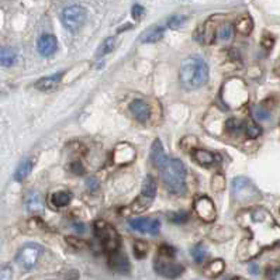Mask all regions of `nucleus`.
Listing matches in <instances>:
<instances>
[{"label": "nucleus", "instance_id": "obj_2", "mask_svg": "<svg viewBox=\"0 0 280 280\" xmlns=\"http://www.w3.org/2000/svg\"><path fill=\"white\" fill-rule=\"evenodd\" d=\"M210 76L209 65L200 57H190L182 62L179 69V81L186 90H194L204 86Z\"/></svg>", "mask_w": 280, "mask_h": 280}, {"label": "nucleus", "instance_id": "obj_42", "mask_svg": "<svg viewBox=\"0 0 280 280\" xmlns=\"http://www.w3.org/2000/svg\"><path fill=\"white\" fill-rule=\"evenodd\" d=\"M270 277H272V280H280V269L272 270V273H270Z\"/></svg>", "mask_w": 280, "mask_h": 280}, {"label": "nucleus", "instance_id": "obj_38", "mask_svg": "<svg viewBox=\"0 0 280 280\" xmlns=\"http://www.w3.org/2000/svg\"><path fill=\"white\" fill-rule=\"evenodd\" d=\"M13 279V268L10 265L0 266V280H11Z\"/></svg>", "mask_w": 280, "mask_h": 280}, {"label": "nucleus", "instance_id": "obj_40", "mask_svg": "<svg viewBox=\"0 0 280 280\" xmlns=\"http://www.w3.org/2000/svg\"><path fill=\"white\" fill-rule=\"evenodd\" d=\"M273 43H275V40H273V37L270 35V34H264V37H262V40H260V44H262V47L266 49H270L272 47H273Z\"/></svg>", "mask_w": 280, "mask_h": 280}, {"label": "nucleus", "instance_id": "obj_36", "mask_svg": "<svg viewBox=\"0 0 280 280\" xmlns=\"http://www.w3.org/2000/svg\"><path fill=\"white\" fill-rule=\"evenodd\" d=\"M232 31H234V28H232L231 24H222L220 28H218V35L217 37H220L221 40H230L232 37Z\"/></svg>", "mask_w": 280, "mask_h": 280}, {"label": "nucleus", "instance_id": "obj_26", "mask_svg": "<svg viewBox=\"0 0 280 280\" xmlns=\"http://www.w3.org/2000/svg\"><path fill=\"white\" fill-rule=\"evenodd\" d=\"M211 189H213L216 193L224 192V189H226V176H224L222 173L218 172L213 176V180H211Z\"/></svg>", "mask_w": 280, "mask_h": 280}, {"label": "nucleus", "instance_id": "obj_30", "mask_svg": "<svg viewBox=\"0 0 280 280\" xmlns=\"http://www.w3.org/2000/svg\"><path fill=\"white\" fill-rule=\"evenodd\" d=\"M114 45H116V38L114 37H108L103 41L102 47L99 49V55H107L110 54L111 51L114 49Z\"/></svg>", "mask_w": 280, "mask_h": 280}, {"label": "nucleus", "instance_id": "obj_17", "mask_svg": "<svg viewBox=\"0 0 280 280\" xmlns=\"http://www.w3.org/2000/svg\"><path fill=\"white\" fill-rule=\"evenodd\" d=\"M135 156V150L128 144H120L116 151H114V161L119 165H124V163H129L133 162Z\"/></svg>", "mask_w": 280, "mask_h": 280}, {"label": "nucleus", "instance_id": "obj_6", "mask_svg": "<svg viewBox=\"0 0 280 280\" xmlns=\"http://www.w3.org/2000/svg\"><path fill=\"white\" fill-rule=\"evenodd\" d=\"M156 189H158V186H156L155 178L151 176V175H148L145 180H144V183H142L141 194L129 206L131 211L133 213H142V211H145L152 204L154 199H155Z\"/></svg>", "mask_w": 280, "mask_h": 280}, {"label": "nucleus", "instance_id": "obj_12", "mask_svg": "<svg viewBox=\"0 0 280 280\" xmlns=\"http://www.w3.org/2000/svg\"><path fill=\"white\" fill-rule=\"evenodd\" d=\"M108 266H110V269L117 272V273H121V275H125L131 270L128 258L120 249L108 253Z\"/></svg>", "mask_w": 280, "mask_h": 280}, {"label": "nucleus", "instance_id": "obj_7", "mask_svg": "<svg viewBox=\"0 0 280 280\" xmlns=\"http://www.w3.org/2000/svg\"><path fill=\"white\" fill-rule=\"evenodd\" d=\"M64 26L70 31H76L85 24L87 18V11L83 6L72 5L69 7H65L61 14Z\"/></svg>", "mask_w": 280, "mask_h": 280}, {"label": "nucleus", "instance_id": "obj_43", "mask_svg": "<svg viewBox=\"0 0 280 280\" xmlns=\"http://www.w3.org/2000/svg\"><path fill=\"white\" fill-rule=\"evenodd\" d=\"M72 169H75L76 173H83V167H82V165L79 162L73 163V165H72Z\"/></svg>", "mask_w": 280, "mask_h": 280}, {"label": "nucleus", "instance_id": "obj_28", "mask_svg": "<svg viewBox=\"0 0 280 280\" xmlns=\"http://www.w3.org/2000/svg\"><path fill=\"white\" fill-rule=\"evenodd\" d=\"M206 255H207V251H206V247L203 244H197L193 249H192V256L197 262V264H201L204 260Z\"/></svg>", "mask_w": 280, "mask_h": 280}, {"label": "nucleus", "instance_id": "obj_13", "mask_svg": "<svg viewBox=\"0 0 280 280\" xmlns=\"http://www.w3.org/2000/svg\"><path fill=\"white\" fill-rule=\"evenodd\" d=\"M58 48V40L52 34H43L38 38L37 49L40 55L43 57H51L55 54V51Z\"/></svg>", "mask_w": 280, "mask_h": 280}, {"label": "nucleus", "instance_id": "obj_1", "mask_svg": "<svg viewBox=\"0 0 280 280\" xmlns=\"http://www.w3.org/2000/svg\"><path fill=\"white\" fill-rule=\"evenodd\" d=\"M237 221L248 232L238 247V258L241 260L256 258L265 249L280 245V226L264 207L244 209L238 213Z\"/></svg>", "mask_w": 280, "mask_h": 280}, {"label": "nucleus", "instance_id": "obj_21", "mask_svg": "<svg viewBox=\"0 0 280 280\" xmlns=\"http://www.w3.org/2000/svg\"><path fill=\"white\" fill-rule=\"evenodd\" d=\"M70 200H72V193L68 190H61V192H55L51 194L49 197V203L57 207V209H62L69 204Z\"/></svg>", "mask_w": 280, "mask_h": 280}, {"label": "nucleus", "instance_id": "obj_29", "mask_svg": "<svg viewBox=\"0 0 280 280\" xmlns=\"http://www.w3.org/2000/svg\"><path fill=\"white\" fill-rule=\"evenodd\" d=\"M226 125H227V131H228V134L237 135L242 131V124H241V121H238L237 119H230L228 121H227Z\"/></svg>", "mask_w": 280, "mask_h": 280}, {"label": "nucleus", "instance_id": "obj_22", "mask_svg": "<svg viewBox=\"0 0 280 280\" xmlns=\"http://www.w3.org/2000/svg\"><path fill=\"white\" fill-rule=\"evenodd\" d=\"M226 270V262L222 259H214L204 268V275L207 277H218Z\"/></svg>", "mask_w": 280, "mask_h": 280}, {"label": "nucleus", "instance_id": "obj_16", "mask_svg": "<svg viewBox=\"0 0 280 280\" xmlns=\"http://www.w3.org/2000/svg\"><path fill=\"white\" fill-rule=\"evenodd\" d=\"M62 78H64V72H57L54 75L45 76V78L38 79L34 86L40 92H52V90H55L57 87L60 86Z\"/></svg>", "mask_w": 280, "mask_h": 280}, {"label": "nucleus", "instance_id": "obj_14", "mask_svg": "<svg viewBox=\"0 0 280 280\" xmlns=\"http://www.w3.org/2000/svg\"><path fill=\"white\" fill-rule=\"evenodd\" d=\"M129 111L134 116V119L140 123H146L151 117V108L148 106V103L140 100V99L129 103Z\"/></svg>", "mask_w": 280, "mask_h": 280}, {"label": "nucleus", "instance_id": "obj_10", "mask_svg": "<svg viewBox=\"0 0 280 280\" xmlns=\"http://www.w3.org/2000/svg\"><path fill=\"white\" fill-rule=\"evenodd\" d=\"M194 213L197 214L200 220H203L204 222H213L217 217L214 203L207 196H201L194 201Z\"/></svg>", "mask_w": 280, "mask_h": 280}, {"label": "nucleus", "instance_id": "obj_25", "mask_svg": "<svg viewBox=\"0 0 280 280\" xmlns=\"http://www.w3.org/2000/svg\"><path fill=\"white\" fill-rule=\"evenodd\" d=\"M32 165H34V162H32L31 158H26V159L17 166L16 172H14V180H17V182H23L32 171Z\"/></svg>", "mask_w": 280, "mask_h": 280}, {"label": "nucleus", "instance_id": "obj_23", "mask_svg": "<svg viewBox=\"0 0 280 280\" xmlns=\"http://www.w3.org/2000/svg\"><path fill=\"white\" fill-rule=\"evenodd\" d=\"M17 61V52L16 49L11 47H2L0 48V64L2 66L10 68L16 64Z\"/></svg>", "mask_w": 280, "mask_h": 280}, {"label": "nucleus", "instance_id": "obj_27", "mask_svg": "<svg viewBox=\"0 0 280 280\" xmlns=\"http://www.w3.org/2000/svg\"><path fill=\"white\" fill-rule=\"evenodd\" d=\"M133 248H134V255L137 259H144L148 255V244L141 241V239L135 241Z\"/></svg>", "mask_w": 280, "mask_h": 280}, {"label": "nucleus", "instance_id": "obj_3", "mask_svg": "<svg viewBox=\"0 0 280 280\" xmlns=\"http://www.w3.org/2000/svg\"><path fill=\"white\" fill-rule=\"evenodd\" d=\"M162 180L169 193L182 194L186 190V166L180 159H167L162 167Z\"/></svg>", "mask_w": 280, "mask_h": 280}, {"label": "nucleus", "instance_id": "obj_33", "mask_svg": "<svg viewBox=\"0 0 280 280\" xmlns=\"http://www.w3.org/2000/svg\"><path fill=\"white\" fill-rule=\"evenodd\" d=\"M167 218L173 224H183L189 220V216L188 213H184V211H175V213H171Z\"/></svg>", "mask_w": 280, "mask_h": 280}, {"label": "nucleus", "instance_id": "obj_8", "mask_svg": "<svg viewBox=\"0 0 280 280\" xmlns=\"http://www.w3.org/2000/svg\"><path fill=\"white\" fill-rule=\"evenodd\" d=\"M41 252H43V248L37 244H26L17 253L16 260L23 269L30 270L37 265L38 259L41 256Z\"/></svg>", "mask_w": 280, "mask_h": 280}, {"label": "nucleus", "instance_id": "obj_32", "mask_svg": "<svg viewBox=\"0 0 280 280\" xmlns=\"http://www.w3.org/2000/svg\"><path fill=\"white\" fill-rule=\"evenodd\" d=\"M253 117L258 120V121H266V120H269L270 114L269 111L264 107V106H255L252 110Z\"/></svg>", "mask_w": 280, "mask_h": 280}, {"label": "nucleus", "instance_id": "obj_41", "mask_svg": "<svg viewBox=\"0 0 280 280\" xmlns=\"http://www.w3.org/2000/svg\"><path fill=\"white\" fill-rule=\"evenodd\" d=\"M131 13H133V17H134L135 20H140L141 17H142V14L145 13V10H144V7H142V6L135 5L133 6V11H131Z\"/></svg>", "mask_w": 280, "mask_h": 280}, {"label": "nucleus", "instance_id": "obj_35", "mask_svg": "<svg viewBox=\"0 0 280 280\" xmlns=\"http://www.w3.org/2000/svg\"><path fill=\"white\" fill-rule=\"evenodd\" d=\"M186 22V16H182V14H173L169 20H167V27L169 28H179L183 23Z\"/></svg>", "mask_w": 280, "mask_h": 280}, {"label": "nucleus", "instance_id": "obj_37", "mask_svg": "<svg viewBox=\"0 0 280 280\" xmlns=\"http://www.w3.org/2000/svg\"><path fill=\"white\" fill-rule=\"evenodd\" d=\"M158 256H162V258H167V259H173L175 258V249L172 247H169L166 244L161 245L158 248Z\"/></svg>", "mask_w": 280, "mask_h": 280}, {"label": "nucleus", "instance_id": "obj_15", "mask_svg": "<svg viewBox=\"0 0 280 280\" xmlns=\"http://www.w3.org/2000/svg\"><path fill=\"white\" fill-rule=\"evenodd\" d=\"M150 159H151V163L155 167H162L166 165L167 158H166V152L163 150V144H162L161 140L156 138L151 145V151H150Z\"/></svg>", "mask_w": 280, "mask_h": 280}, {"label": "nucleus", "instance_id": "obj_20", "mask_svg": "<svg viewBox=\"0 0 280 280\" xmlns=\"http://www.w3.org/2000/svg\"><path fill=\"white\" fill-rule=\"evenodd\" d=\"M165 34V28L161 27V26H152L151 28H148L146 31L142 32L140 41L144 44H152L158 43Z\"/></svg>", "mask_w": 280, "mask_h": 280}, {"label": "nucleus", "instance_id": "obj_4", "mask_svg": "<svg viewBox=\"0 0 280 280\" xmlns=\"http://www.w3.org/2000/svg\"><path fill=\"white\" fill-rule=\"evenodd\" d=\"M231 192L234 200L241 204H255L262 197L256 186L248 178H244V176H239L232 180Z\"/></svg>", "mask_w": 280, "mask_h": 280}, {"label": "nucleus", "instance_id": "obj_5", "mask_svg": "<svg viewBox=\"0 0 280 280\" xmlns=\"http://www.w3.org/2000/svg\"><path fill=\"white\" fill-rule=\"evenodd\" d=\"M95 235L102 242L103 248L107 253L120 249L121 241H120L119 232L116 231V228L111 224H108L107 221L99 220L95 222Z\"/></svg>", "mask_w": 280, "mask_h": 280}, {"label": "nucleus", "instance_id": "obj_44", "mask_svg": "<svg viewBox=\"0 0 280 280\" xmlns=\"http://www.w3.org/2000/svg\"><path fill=\"white\" fill-rule=\"evenodd\" d=\"M232 280H245V279H244V277H234Z\"/></svg>", "mask_w": 280, "mask_h": 280}, {"label": "nucleus", "instance_id": "obj_39", "mask_svg": "<svg viewBox=\"0 0 280 280\" xmlns=\"http://www.w3.org/2000/svg\"><path fill=\"white\" fill-rule=\"evenodd\" d=\"M196 142H197V140H196L194 137H186V138H184V140L180 142V146L183 148L184 151H186V150H190V148H192V150H194Z\"/></svg>", "mask_w": 280, "mask_h": 280}, {"label": "nucleus", "instance_id": "obj_9", "mask_svg": "<svg viewBox=\"0 0 280 280\" xmlns=\"http://www.w3.org/2000/svg\"><path fill=\"white\" fill-rule=\"evenodd\" d=\"M154 268H155L158 275L163 276L166 279H176L184 272V268L182 265L173 262L172 259L162 258V256H158L155 259Z\"/></svg>", "mask_w": 280, "mask_h": 280}, {"label": "nucleus", "instance_id": "obj_19", "mask_svg": "<svg viewBox=\"0 0 280 280\" xmlns=\"http://www.w3.org/2000/svg\"><path fill=\"white\" fill-rule=\"evenodd\" d=\"M26 206H27V210L31 213V214H43L44 213V201L43 197L40 196V193L37 192H31L26 197Z\"/></svg>", "mask_w": 280, "mask_h": 280}, {"label": "nucleus", "instance_id": "obj_31", "mask_svg": "<svg viewBox=\"0 0 280 280\" xmlns=\"http://www.w3.org/2000/svg\"><path fill=\"white\" fill-rule=\"evenodd\" d=\"M245 131H247V135L249 138H258L259 135L262 134V128L255 121H248V124L245 127Z\"/></svg>", "mask_w": 280, "mask_h": 280}, {"label": "nucleus", "instance_id": "obj_24", "mask_svg": "<svg viewBox=\"0 0 280 280\" xmlns=\"http://www.w3.org/2000/svg\"><path fill=\"white\" fill-rule=\"evenodd\" d=\"M253 30V22L251 16L248 14H242L235 22V31L239 32L241 35H249Z\"/></svg>", "mask_w": 280, "mask_h": 280}, {"label": "nucleus", "instance_id": "obj_11", "mask_svg": "<svg viewBox=\"0 0 280 280\" xmlns=\"http://www.w3.org/2000/svg\"><path fill=\"white\" fill-rule=\"evenodd\" d=\"M129 227L135 231L142 232V234H150V235H156L161 228V221L156 217H137L129 220Z\"/></svg>", "mask_w": 280, "mask_h": 280}, {"label": "nucleus", "instance_id": "obj_18", "mask_svg": "<svg viewBox=\"0 0 280 280\" xmlns=\"http://www.w3.org/2000/svg\"><path fill=\"white\" fill-rule=\"evenodd\" d=\"M192 156H193V159L199 163L200 166L204 167L213 166L217 159L216 154L207 151V150H201V148H194L193 151H192Z\"/></svg>", "mask_w": 280, "mask_h": 280}, {"label": "nucleus", "instance_id": "obj_34", "mask_svg": "<svg viewBox=\"0 0 280 280\" xmlns=\"http://www.w3.org/2000/svg\"><path fill=\"white\" fill-rule=\"evenodd\" d=\"M66 242L69 244L73 249H86L87 247H89V244H87L86 241H83L81 238L76 237H68L66 238Z\"/></svg>", "mask_w": 280, "mask_h": 280}]
</instances>
